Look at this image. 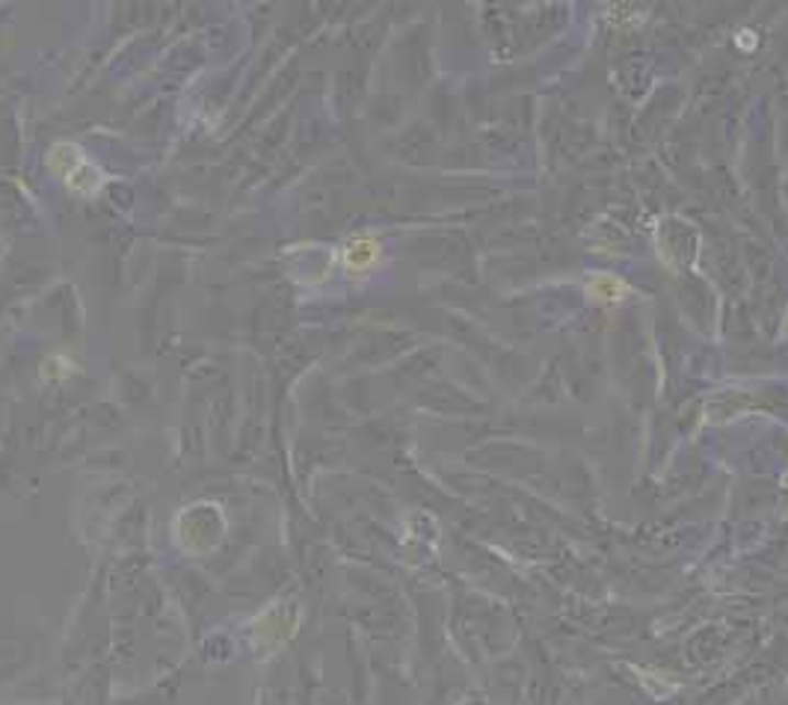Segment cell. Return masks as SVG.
<instances>
[{"instance_id": "obj_1", "label": "cell", "mask_w": 788, "mask_h": 705, "mask_svg": "<svg viewBox=\"0 0 788 705\" xmlns=\"http://www.w3.org/2000/svg\"><path fill=\"white\" fill-rule=\"evenodd\" d=\"M45 164L63 181L68 194L80 196V199H96L104 190V184H108V173L75 143L51 145Z\"/></svg>"}, {"instance_id": "obj_2", "label": "cell", "mask_w": 788, "mask_h": 705, "mask_svg": "<svg viewBox=\"0 0 788 705\" xmlns=\"http://www.w3.org/2000/svg\"><path fill=\"white\" fill-rule=\"evenodd\" d=\"M335 262L341 264V271L347 273L351 279L368 276L380 267L382 262V243L377 234L359 232L351 234L347 241L341 243V250L335 252Z\"/></svg>"}, {"instance_id": "obj_3", "label": "cell", "mask_w": 788, "mask_h": 705, "mask_svg": "<svg viewBox=\"0 0 788 705\" xmlns=\"http://www.w3.org/2000/svg\"><path fill=\"white\" fill-rule=\"evenodd\" d=\"M658 250L667 264H676V267L688 264L693 255L685 250H697V232L688 225H685V232H670V222L664 220V229L658 232Z\"/></svg>"}, {"instance_id": "obj_4", "label": "cell", "mask_w": 788, "mask_h": 705, "mask_svg": "<svg viewBox=\"0 0 788 705\" xmlns=\"http://www.w3.org/2000/svg\"><path fill=\"white\" fill-rule=\"evenodd\" d=\"M585 294L599 306H620L632 294V288L611 273H590L585 282Z\"/></svg>"}, {"instance_id": "obj_5", "label": "cell", "mask_w": 788, "mask_h": 705, "mask_svg": "<svg viewBox=\"0 0 788 705\" xmlns=\"http://www.w3.org/2000/svg\"><path fill=\"white\" fill-rule=\"evenodd\" d=\"M735 42H739V48H744V51L756 48V36H753V33H739V36H735Z\"/></svg>"}]
</instances>
